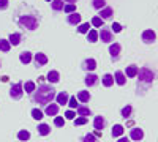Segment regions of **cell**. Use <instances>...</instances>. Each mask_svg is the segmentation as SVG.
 Returning <instances> with one entry per match:
<instances>
[{
	"instance_id": "5",
	"label": "cell",
	"mask_w": 158,
	"mask_h": 142,
	"mask_svg": "<svg viewBox=\"0 0 158 142\" xmlns=\"http://www.w3.org/2000/svg\"><path fill=\"white\" fill-rule=\"evenodd\" d=\"M98 36L101 38V41H103V43H111V41L114 40L112 32H111L109 29H104V27H101V30H100Z\"/></svg>"
},
{
	"instance_id": "22",
	"label": "cell",
	"mask_w": 158,
	"mask_h": 142,
	"mask_svg": "<svg viewBox=\"0 0 158 142\" xmlns=\"http://www.w3.org/2000/svg\"><path fill=\"white\" fill-rule=\"evenodd\" d=\"M21 40H22L21 33H11V35H10V38H8L10 44H13V46H18V44L21 43Z\"/></svg>"
},
{
	"instance_id": "43",
	"label": "cell",
	"mask_w": 158,
	"mask_h": 142,
	"mask_svg": "<svg viewBox=\"0 0 158 142\" xmlns=\"http://www.w3.org/2000/svg\"><path fill=\"white\" fill-rule=\"evenodd\" d=\"M111 29H112V30H114L115 33H118V32H120V30H122V25H120V24H118V22H114Z\"/></svg>"
},
{
	"instance_id": "13",
	"label": "cell",
	"mask_w": 158,
	"mask_h": 142,
	"mask_svg": "<svg viewBox=\"0 0 158 142\" xmlns=\"http://www.w3.org/2000/svg\"><path fill=\"white\" fill-rule=\"evenodd\" d=\"M130 139L133 140H142L144 139V131L141 128H133V130L130 131Z\"/></svg>"
},
{
	"instance_id": "3",
	"label": "cell",
	"mask_w": 158,
	"mask_h": 142,
	"mask_svg": "<svg viewBox=\"0 0 158 142\" xmlns=\"http://www.w3.org/2000/svg\"><path fill=\"white\" fill-rule=\"evenodd\" d=\"M138 77H139V82H142V84H152L155 74L149 68H141L138 71Z\"/></svg>"
},
{
	"instance_id": "27",
	"label": "cell",
	"mask_w": 158,
	"mask_h": 142,
	"mask_svg": "<svg viewBox=\"0 0 158 142\" xmlns=\"http://www.w3.org/2000/svg\"><path fill=\"white\" fill-rule=\"evenodd\" d=\"M51 6H52V10H54V11H62L65 5H63V0H52Z\"/></svg>"
},
{
	"instance_id": "6",
	"label": "cell",
	"mask_w": 158,
	"mask_h": 142,
	"mask_svg": "<svg viewBox=\"0 0 158 142\" xmlns=\"http://www.w3.org/2000/svg\"><path fill=\"white\" fill-rule=\"evenodd\" d=\"M104 126H106V119L101 117V115H97V117L94 119V128L98 131H103Z\"/></svg>"
},
{
	"instance_id": "19",
	"label": "cell",
	"mask_w": 158,
	"mask_h": 142,
	"mask_svg": "<svg viewBox=\"0 0 158 142\" xmlns=\"http://www.w3.org/2000/svg\"><path fill=\"white\" fill-rule=\"evenodd\" d=\"M76 98H77V101H81V103H89V99H90V93L85 92V90H79L77 95H76Z\"/></svg>"
},
{
	"instance_id": "37",
	"label": "cell",
	"mask_w": 158,
	"mask_h": 142,
	"mask_svg": "<svg viewBox=\"0 0 158 142\" xmlns=\"http://www.w3.org/2000/svg\"><path fill=\"white\" fill-rule=\"evenodd\" d=\"M68 106H70V109H77V98L76 96H70V99H68Z\"/></svg>"
},
{
	"instance_id": "50",
	"label": "cell",
	"mask_w": 158,
	"mask_h": 142,
	"mask_svg": "<svg viewBox=\"0 0 158 142\" xmlns=\"http://www.w3.org/2000/svg\"><path fill=\"white\" fill-rule=\"evenodd\" d=\"M46 2H52V0H46Z\"/></svg>"
},
{
	"instance_id": "48",
	"label": "cell",
	"mask_w": 158,
	"mask_h": 142,
	"mask_svg": "<svg viewBox=\"0 0 158 142\" xmlns=\"http://www.w3.org/2000/svg\"><path fill=\"white\" fill-rule=\"evenodd\" d=\"M2 82H8V76H3L2 77Z\"/></svg>"
},
{
	"instance_id": "39",
	"label": "cell",
	"mask_w": 158,
	"mask_h": 142,
	"mask_svg": "<svg viewBox=\"0 0 158 142\" xmlns=\"http://www.w3.org/2000/svg\"><path fill=\"white\" fill-rule=\"evenodd\" d=\"M94 8H97V10H101V8H104L106 6V2H104V0H94Z\"/></svg>"
},
{
	"instance_id": "25",
	"label": "cell",
	"mask_w": 158,
	"mask_h": 142,
	"mask_svg": "<svg viewBox=\"0 0 158 142\" xmlns=\"http://www.w3.org/2000/svg\"><path fill=\"white\" fill-rule=\"evenodd\" d=\"M101 82H103L104 87H111V85L114 84V76H112V74H104L103 79H101Z\"/></svg>"
},
{
	"instance_id": "2",
	"label": "cell",
	"mask_w": 158,
	"mask_h": 142,
	"mask_svg": "<svg viewBox=\"0 0 158 142\" xmlns=\"http://www.w3.org/2000/svg\"><path fill=\"white\" fill-rule=\"evenodd\" d=\"M18 24L27 30H36L38 24H40V18H36L33 14H24V16H19Z\"/></svg>"
},
{
	"instance_id": "30",
	"label": "cell",
	"mask_w": 158,
	"mask_h": 142,
	"mask_svg": "<svg viewBox=\"0 0 158 142\" xmlns=\"http://www.w3.org/2000/svg\"><path fill=\"white\" fill-rule=\"evenodd\" d=\"M10 49H11V44L8 40H0V51L2 52H8Z\"/></svg>"
},
{
	"instance_id": "23",
	"label": "cell",
	"mask_w": 158,
	"mask_h": 142,
	"mask_svg": "<svg viewBox=\"0 0 158 142\" xmlns=\"http://www.w3.org/2000/svg\"><path fill=\"white\" fill-rule=\"evenodd\" d=\"M138 71H139V68H138L136 65H130V67H127L125 74H127L128 77H136V76H138Z\"/></svg>"
},
{
	"instance_id": "34",
	"label": "cell",
	"mask_w": 158,
	"mask_h": 142,
	"mask_svg": "<svg viewBox=\"0 0 158 142\" xmlns=\"http://www.w3.org/2000/svg\"><path fill=\"white\" fill-rule=\"evenodd\" d=\"M32 117H33L35 120H41V119H43V112L40 111L38 108H35V109H32Z\"/></svg>"
},
{
	"instance_id": "14",
	"label": "cell",
	"mask_w": 158,
	"mask_h": 142,
	"mask_svg": "<svg viewBox=\"0 0 158 142\" xmlns=\"http://www.w3.org/2000/svg\"><path fill=\"white\" fill-rule=\"evenodd\" d=\"M33 60H35V65H36V67H43V65H46V63H48V57H46L43 52L35 54Z\"/></svg>"
},
{
	"instance_id": "32",
	"label": "cell",
	"mask_w": 158,
	"mask_h": 142,
	"mask_svg": "<svg viewBox=\"0 0 158 142\" xmlns=\"http://www.w3.org/2000/svg\"><path fill=\"white\" fill-rule=\"evenodd\" d=\"M103 19L100 18V16H95V18H92V25H94V27H97V29H101L103 27Z\"/></svg>"
},
{
	"instance_id": "29",
	"label": "cell",
	"mask_w": 158,
	"mask_h": 142,
	"mask_svg": "<svg viewBox=\"0 0 158 142\" xmlns=\"http://www.w3.org/2000/svg\"><path fill=\"white\" fill-rule=\"evenodd\" d=\"M18 139H19L21 142L29 140V139H30V133H29L27 130H22V131H19V133H18Z\"/></svg>"
},
{
	"instance_id": "26",
	"label": "cell",
	"mask_w": 158,
	"mask_h": 142,
	"mask_svg": "<svg viewBox=\"0 0 158 142\" xmlns=\"http://www.w3.org/2000/svg\"><path fill=\"white\" fill-rule=\"evenodd\" d=\"M123 126L122 125H114L112 126V137H120L123 134Z\"/></svg>"
},
{
	"instance_id": "20",
	"label": "cell",
	"mask_w": 158,
	"mask_h": 142,
	"mask_svg": "<svg viewBox=\"0 0 158 142\" xmlns=\"http://www.w3.org/2000/svg\"><path fill=\"white\" fill-rule=\"evenodd\" d=\"M76 112H77L79 117H89V115H92V111L87 106H77Z\"/></svg>"
},
{
	"instance_id": "46",
	"label": "cell",
	"mask_w": 158,
	"mask_h": 142,
	"mask_svg": "<svg viewBox=\"0 0 158 142\" xmlns=\"http://www.w3.org/2000/svg\"><path fill=\"white\" fill-rule=\"evenodd\" d=\"M117 142H130V139H127V137H118Z\"/></svg>"
},
{
	"instance_id": "49",
	"label": "cell",
	"mask_w": 158,
	"mask_h": 142,
	"mask_svg": "<svg viewBox=\"0 0 158 142\" xmlns=\"http://www.w3.org/2000/svg\"><path fill=\"white\" fill-rule=\"evenodd\" d=\"M65 2H68V3H74L76 0H65Z\"/></svg>"
},
{
	"instance_id": "28",
	"label": "cell",
	"mask_w": 158,
	"mask_h": 142,
	"mask_svg": "<svg viewBox=\"0 0 158 142\" xmlns=\"http://www.w3.org/2000/svg\"><path fill=\"white\" fill-rule=\"evenodd\" d=\"M35 88H36V85H35V82H32V81H27V82L24 84V92H27V93H33Z\"/></svg>"
},
{
	"instance_id": "21",
	"label": "cell",
	"mask_w": 158,
	"mask_h": 142,
	"mask_svg": "<svg viewBox=\"0 0 158 142\" xmlns=\"http://www.w3.org/2000/svg\"><path fill=\"white\" fill-rule=\"evenodd\" d=\"M36 130H38V134H41V136H48V134L51 133V126H49V125H46V123H40Z\"/></svg>"
},
{
	"instance_id": "18",
	"label": "cell",
	"mask_w": 158,
	"mask_h": 142,
	"mask_svg": "<svg viewBox=\"0 0 158 142\" xmlns=\"http://www.w3.org/2000/svg\"><path fill=\"white\" fill-rule=\"evenodd\" d=\"M112 13H114V11H112V8H111V6H104V8H101V10H100V14H98V16L104 21V19H109V18L112 16Z\"/></svg>"
},
{
	"instance_id": "41",
	"label": "cell",
	"mask_w": 158,
	"mask_h": 142,
	"mask_svg": "<svg viewBox=\"0 0 158 142\" xmlns=\"http://www.w3.org/2000/svg\"><path fill=\"white\" fill-rule=\"evenodd\" d=\"M54 125H56L57 128L63 126V125H65V119H63V117H56V119H54Z\"/></svg>"
},
{
	"instance_id": "16",
	"label": "cell",
	"mask_w": 158,
	"mask_h": 142,
	"mask_svg": "<svg viewBox=\"0 0 158 142\" xmlns=\"http://www.w3.org/2000/svg\"><path fill=\"white\" fill-rule=\"evenodd\" d=\"M67 22L68 24H71V25H77L79 22H81V14H79V13H71V14H68L67 16Z\"/></svg>"
},
{
	"instance_id": "1",
	"label": "cell",
	"mask_w": 158,
	"mask_h": 142,
	"mask_svg": "<svg viewBox=\"0 0 158 142\" xmlns=\"http://www.w3.org/2000/svg\"><path fill=\"white\" fill-rule=\"evenodd\" d=\"M57 93L54 87H51L48 84H43V85H38V88H35V92L30 93V99L35 104H40V106H48L49 103H52V99H56Z\"/></svg>"
},
{
	"instance_id": "35",
	"label": "cell",
	"mask_w": 158,
	"mask_h": 142,
	"mask_svg": "<svg viewBox=\"0 0 158 142\" xmlns=\"http://www.w3.org/2000/svg\"><path fill=\"white\" fill-rule=\"evenodd\" d=\"M63 11L67 13V14H71V13H74V11H76V5H74V3H68V5H65V6H63Z\"/></svg>"
},
{
	"instance_id": "7",
	"label": "cell",
	"mask_w": 158,
	"mask_h": 142,
	"mask_svg": "<svg viewBox=\"0 0 158 142\" xmlns=\"http://www.w3.org/2000/svg\"><path fill=\"white\" fill-rule=\"evenodd\" d=\"M59 104H52V103H49V104L46 106V109H44V114L46 115H49V117H56V115L59 114Z\"/></svg>"
},
{
	"instance_id": "15",
	"label": "cell",
	"mask_w": 158,
	"mask_h": 142,
	"mask_svg": "<svg viewBox=\"0 0 158 142\" xmlns=\"http://www.w3.org/2000/svg\"><path fill=\"white\" fill-rule=\"evenodd\" d=\"M68 99H70V96H68V93L67 92H60V93H57V96H56V101H57V104L60 106H63V104H68Z\"/></svg>"
},
{
	"instance_id": "4",
	"label": "cell",
	"mask_w": 158,
	"mask_h": 142,
	"mask_svg": "<svg viewBox=\"0 0 158 142\" xmlns=\"http://www.w3.org/2000/svg\"><path fill=\"white\" fill-rule=\"evenodd\" d=\"M24 95V84L22 82H16L15 85H11L10 88V96L13 99H21Z\"/></svg>"
},
{
	"instance_id": "31",
	"label": "cell",
	"mask_w": 158,
	"mask_h": 142,
	"mask_svg": "<svg viewBox=\"0 0 158 142\" xmlns=\"http://www.w3.org/2000/svg\"><path fill=\"white\" fill-rule=\"evenodd\" d=\"M131 112H133V108H131L130 104H127V106H125V108H122V111H120V114H122V117H123V119L130 117Z\"/></svg>"
},
{
	"instance_id": "38",
	"label": "cell",
	"mask_w": 158,
	"mask_h": 142,
	"mask_svg": "<svg viewBox=\"0 0 158 142\" xmlns=\"http://www.w3.org/2000/svg\"><path fill=\"white\" fill-rule=\"evenodd\" d=\"M87 122H89L87 117H77V119H74V125H76V126H82V125H85Z\"/></svg>"
},
{
	"instance_id": "17",
	"label": "cell",
	"mask_w": 158,
	"mask_h": 142,
	"mask_svg": "<svg viewBox=\"0 0 158 142\" xmlns=\"http://www.w3.org/2000/svg\"><path fill=\"white\" fill-rule=\"evenodd\" d=\"M114 82H117L118 85H125V82H127V76H125V73H122V71H115V74H114Z\"/></svg>"
},
{
	"instance_id": "42",
	"label": "cell",
	"mask_w": 158,
	"mask_h": 142,
	"mask_svg": "<svg viewBox=\"0 0 158 142\" xmlns=\"http://www.w3.org/2000/svg\"><path fill=\"white\" fill-rule=\"evenodd\" d=\"M65 117H67L68 120H74V117H76V112H74L73 109H70V111L65 112Z\"/></svg>"
},
{
	"instance_id": "44",
	"label": "cell",
	"mask_w": 158,
	"mask_h": 142,
	"mask_svg": "<svg viewBox=\"0 0 158 142\" xmlns=\"http://www.w3.org/2000/svg\"><path fill=\"white\" fill-rule=\"evenodd\" d=\"M8 8V0H0V10H6Z\"/></svg>"
},
{
	"instance_id": "10",
	"label": "cell",
	"mask_w": 158,
	"mask_h": 142,
	"mask_svg": "<svg viewBox=\"0 0 158 142\" xmlns=\"http://www.w3.org/2000/svg\"><path fill=\"white\" fill-rule=\"evenodd\" d=\"M120 44L118 43H112L111 46H109V54H111V57L114 59V60H117L118 59V55H120Z\"/></svg>"
},
{
	"instance_id": "47",
	"label": "cell",
	"mask_w": 158,
	"mask_h": 142,
	"mask_svg": "<svg viewBox=\"0 0 158 142\" xmlns=\"http://www.w3.org/2000/svg\"><path fill=\"white\" fill-rule=\"evenodd\" d=\"M94 136H95V137H101V131H98V130H95V133H94Z\"/></svg>"
},
{
	"instance_id": "9",
	"label": "cell",
	"mask_w": 158,
	"mask_h": 142,
	"mask_svg": "<svg viewBox=\"0 0 158 142\" xmlns=\"http://www.w3.org/2000/svg\"><path fill=\"white\" fill-rule=\"evenodd\" d=\"M97 68V60L95 59H85L82 62V70L85 71H94Z\"/></svg>"
},
{
	"instance_id": "36",
	"label": "cell",
	"mask_w": 158,
	"mask_h": 142,
	"mask_svg": "<svg viewBox=\"0 0 158 142\" xmlns=\"http://www.w3.org/2000/svg\"><path fill=\"white\" fill-rule=\"evenodd\" d=\"M89 29H90V24L89 22H85V24H81L77 27V32L79 33H89Z\"/></svg>"
},
{
	"instance_id": "8",
	"label": "cell",
	"mask_w": 158,
	"mask_h": 142,
	"mask_svg": "<svg viewBox=\"0 0 158 142\" xmlns=\"http://www.w3.org/2000/svg\"><path fill=\"white\" fill-rule=\"evenodd\" d=\"M46 81H48L49 84H57V82L60 81V74H59V71L51 70V71L48 73V76H46Z\"/></svg>"
},
{
	"instance_id": "12",
	"label": "cell",
	"mask_w": 158,
	"mask_h": 142,
	"mask_svg": "<svg viewBox=\"0 0 158 142\" xmlns=\"http://www.w3.org/2000/svg\"><path fill=\"white\" fill-rule=\"evenodd\" d=\"M155 38H156V35L153 30H144L142 32V41L144 43H153Z\"/></svg>"
},
{
	"instance_id": "24",
	"label": "cell",
	"mask_w": 158,
	"mask_h": 142,
	"mask_svg": "<svg viewBox=\"0 0 158 142\" xmlns=\"http://www.w3.org/2000/svg\"><path fill=\"white\" fill-rule=\"evenodd\" d=\"M19 60L24 63V65H27V63L32 62V54L27 52V51H24V52H21V55H19Z\"/></svg>"
},
{
	"instance_id": "11",
	"label": "cell",
	"mask_w": 158,
	"mask_h": 142,
	"mask_svg": "<svg viewBox=\"0 0 158 142\" xmlns=\"http://www.w3.org/2000/svg\"><path fill=\"white\" fill-rule=\"evenodd\" d=\"M84 82H85V85H87V87H94V85H97V84H98V76H97V74H94V73H89V74L85 76Z\"/></svg>"
},
{
	"instance_id": "33",
	"label": "cell",
	"mask_w": 158,
	"mask_h": 142,
	"mask_svg": "<svg viewBox=\"0 0 158 142\" xmlns=\"http://www.w3.org/2000/svg\"><path fill=\"white\" fill-rule=\"evenodd\" d=\"M97 40H98V32L97 30H89V41L97 43Z\"/></svg>"
},
{
	"instance_id": "45",
	"label": "cell",
	"mask_w": 158,
	"mask_h": 142,
	"mask_svg": "<svg viewBox=\"0 0 158 142\" xmlns=\"http://www.w3.org/2000/svg\"><path fill=\"white\" fill-rule=\"evenodd\" d=\"M44 81H46V77H44V76H40V77H38V82H40V85H43V84H44Z\"/></svg>"
},
{
	"instance_id": "40",
	"label": "cell",
	"mask_w": 158,
	"mask_h": 142,
	"mask_svg": "<svg viewBox=\"0 0 158 142\" xmlns=\"http://www.w3.org/2000/svg\"><path fill=\"white\" fill-rule=\"evenodd\" d=\"M82 142H97V137L94 136V133H89L82 137Z\"/></svg>"
}]
</instances>
